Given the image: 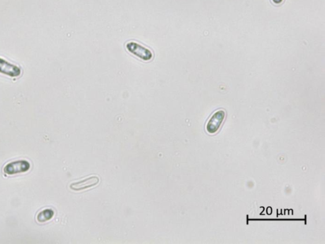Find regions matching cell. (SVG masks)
I'll use <instances>...</instances> for the list:
<instances>
[{"instance_id": "1", "label": "cell", "mask_w": 325, "mask_h": 244, "mask_svg": "<svg viewBox=\"0 0 325 244\" xmlns=\"http://www.w3.org/2000/svg\"><path fill=\"white\" fill-rule=\"evenodd\" d=\"M125 48L130 55L143 62L153 60L154 55L150 48L137 40H129L125 43Z\"/></svg>"}, {"instance_id": "2", "label": "cell", "mask_w": 325, "mask_h": 244, "mask_svg": "<svg viewBox=\"0 0 325 244\" xmlns=\"http://www.w3.org/2000/svg\"><path fill=\"white\" fill-rule=\"evenodd\" d=\"M226 117L225 110L220 109L216 110L209 118L206 123L205 130L210 135L215 134L221 129Z\"/></svg>"}, {"instance_id": "3", "label": "cell", "mask_w": 325, "mask_h": 244, "mask_svg": "<svg viewBox=\"0 0 325 244\" xmlns=\"http://www.w3.org/2000/svg\"><path fill=\"white\" fill-rule=\"evenodd\" d=\"M30 168V164L27 161H16L7 164L5 167L4 172L7 174L12 175V174L24 173L29 170Z\"/></svg>"}, {"instance_id": "4", "label": "cell", "mask_w": 325, "mask_h": 244, "mask_svg": "<svg viewBox=\"0 0 325 244\" xmlns=\"http://www.w3.org/2000/svg\"><path fill=\"white\" fill-rule=\"evenodd\" d=\"M100 179L97 176H92L82 181L75 182L70 184V188L74 191H82V190L90 188L97 186L99 183Z\"/></svg>"}, {"instance_id": "5", "label": "cell", "mask_w": 325, "mask_h": 244, "mask_svg": "<svg viewBox=\"0 0 325 244\" xmlns=\"http://www.w3.org/2000/svg\"><path fill=\"white\" fill-rule=\"evenodd\" d=\"M53 215L52 212L50 210H43V212L40 213L38 215V221L40 222H44L46 220H50L51 215Z\"/></svg>"}, {"instance_id": "6", "label": "cell", "mask_w": 325, "mask_h": 244, "mask_svg": "<svg viewBox=\"0 0 325 244\" xmlns=\"http://www.w3.org/2000/svg\"><path fill=\"white\" fill-rule=\"evenodd\" d=\"M273 4L276 5H282L284 2V0H272Z\"/></svg>"}]
</instances>
